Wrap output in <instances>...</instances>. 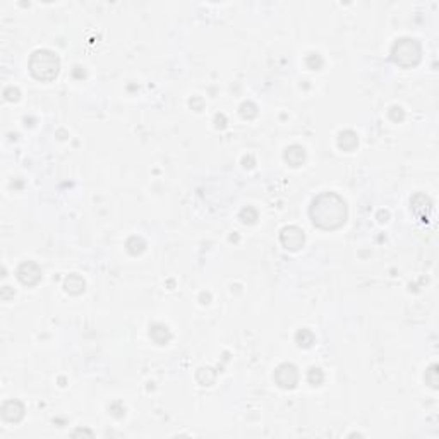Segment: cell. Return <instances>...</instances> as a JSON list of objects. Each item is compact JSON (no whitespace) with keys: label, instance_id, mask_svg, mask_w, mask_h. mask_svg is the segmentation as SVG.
<instances>
[{"label":"cell","instance_id":"cell-1","mask_svg":"<svg viewBox=\"0 0 439 439\" xmlns=\"http://www.w3.org/2000/svg\"><path fill=\"white\" fill-rule=\"evenodd\" d=\"M311 216H313L314 225H318V227L326 228V230L338 228L347 218V206H345V201L340 196H336V194H321L313 202Z\"/></svg>","mask_w":439,"mask_h":439},{"label":"cell","instance_id":"cell-2","mask_svg":"<svg viewBox=\"0 0 439 439\" xmlns=\"http://www.w3.org/2000/svg\"><path fill=\"white\" fill-rule=\"evenodd\" d=\"M29 69L33 76L41 81H52L59 74V59L48 50H40L33 54L29 60Z\"/></svg>","mask_w":439,"mask_h":439},{"label":"cell","instance_id":"cell-3","mask_svg":"<svg viewBox=\"0 0 439 439\" xmlns=\"http://www.w3.org/2000/svg\"><path fill=\"white\" fill-rule=\"evenodd\" d=\"M393 59L403 67L415 66L420 59V47L415 40H401L393 48Z\"/></svg>","mask_w":439,"mask_h":439},{"label":"cell","instance_id":"cell-4","mask_svg":"<svg viewBox=\"0 0 439 439\" xmlns=\"http://www.w3.org/2000/svg\"><path fill=\"white\" fill-rule=\"evenodd\" d=\"M275 378H276V381H278V385L281 386V388H294V386L297 385V381H299L297 369H295L294 366H290V364H285V366L278 367Z\"/></svg>","mask_w":439,"mask_h":439},{"label":"cell","instance_id":"cell-5","mask_svg":"<svg viewBox=\"0 0 439 439\" xmlns=\"http://www.w3.org/2000/svg\"><path fill=\"white\" fill-rule=\"evenodd\" d=\"M281 242H283V246L290 251L300 249L304 244L302 230H299L297 227L285 228V230L281 232Z\"/></svg>","mask_w":439,"mask_h":439}]
</instances>
